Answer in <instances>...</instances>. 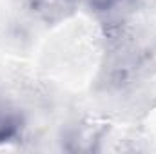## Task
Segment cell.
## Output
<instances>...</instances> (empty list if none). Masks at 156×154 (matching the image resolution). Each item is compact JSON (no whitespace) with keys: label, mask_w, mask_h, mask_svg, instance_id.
I'll return each mask as SVG.
<instances>
[{"label":"cell","mask_w":156,"mask_h":154,"mask_svg":"<svg viewBox=\"0 0 156 154\" xmlns=\"http://www.w3.org/2000/svg\"><path fill=\"white\" fill-rule=\"evenodd\" d=\"M22 127L20 116L13 109L0 105V142H9L15 136H18Z\"/></svg>","instance_id":"obj_2"},{"label":"cell","mask_w":156,"mask_h":154,"mask_svg":"<svg viewBox=\"0 0 156 154\" xmlns=\"http://www.w3.org/2000/svg\"><path fill=\"white\" fill-rule=\"evenodd\" d=\"M125 2L127 0H87L89 7L96 13H113L125 5Z\"/></svg>","instance_id":"obj_3"},{"label":"cell","mask_w":156,"mask_h":154,"mask_svg":"<svg viewBox=\"0 0 156 154\" xmlns=\"http://www.w3.org/2000/svg\"><path fill=\"white\" fill-rule=\"evenodd\" d=\"M80 0H29L31 13L45 24H58L69 18Z\"/></svg>","instance_id":"obj_1"}]
</instances>
